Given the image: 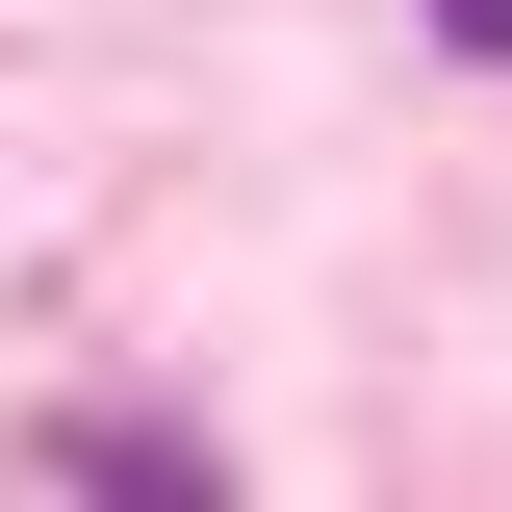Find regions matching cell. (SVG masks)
<instances>
[{"mask_svg":"<svg viewBox=\"0 0 512 512\" xmlns=\"http://www.w3.org/2000/svg\"><path fill=\"white\" fill-rule=\"evenodd\" d=\"M52 487H231V461H205L180 410H77V436H52Z\"/></svg>","mask_w":512,"mask_h":512,"instance_id":"1","label":"cell"},{"mask_svg":"<svg viewBox=\"0 0 512 512\" xmlns=\"http://www.w3.org/2000/svg\"><path fill=\"white\" fill-rule=\"evenodd\" d=\"M436 52H512V0H436Z\"/></svg>","mask_w":512,"mask_h":512,"instance_id":"2","label":"cell"}]
</instances>
